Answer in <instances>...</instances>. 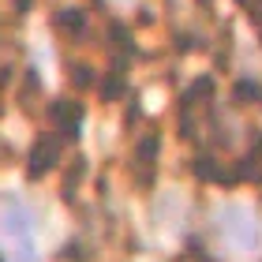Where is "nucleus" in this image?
<instances>
[{
    "instance_id": "f257e3e1",
    "label": "nucleus",
    "mask_w": 262,
    "mask_h": 262,
    "mask_svg": "<svg viewBox=\"0 0 262 262\" xmlns=\"http://www.w3.org/2000/svg\"><path fill=\"white\" fill-rule=\"evenodd\" d=\"M0 232L11 244V258L15 262H34V217L19 199H8L0 210Z\"/></svg>"
},
{
    "instance_id": "f03ea898",
    "label": "nucleus",
    "mask_w": 262,
    "mask_h": 262,
    "mask_svg": "<svg viewBox=\"0 0 262 262\" xmlns=\"http://www.w3.org/2000/svg\"><path fill=\"white\" fill-rule=\"evenodd\" d=\"M217 225H221L225 240H229L240 255L262 251V225H258V217L247 206H225L217 213Z\"/></svg>"
},
{
    "instance_id": "7ed1b4c3",
    "label": "nucleus",
    "mask_w": 262,
    "mask_h": 262,
    "mask_svg": "<svg viewBox=\"0 0 262 262\" xmlns=\"http://www.w3.org/2000/svg\"><path fill=\"white\" fill-rule=\"evenodd\" d=\"M49 116H53V127H56V139H60V142L79 139V124H82V105L79 101H68V98L53 101Z\"/></svg>"
},
{
    "instance_id": "20e7f679",
    "label": "nucleus",
    "mask_w": 262,
    "mask_h": 262,
    "mask_svg": "<svg viewBox=\"0 0 262 262\" xmlns=\"http://www.w3.org/2000/svg\"><path fill=\"white\" fill-rule=\"evenodd\" d=\"M56 158H60V139H53V135H41L38 142H34V150H30V165H27V176L30 180H38L41 172H49Z\"/></svg>"
},
{
    "instance_id": "39448f33",
    "label": "nucleus",
    "mask_w": 262,
    "mask_h": 262,
    "mask_svg": "<svg viewBox=\"0 0 262 262\" xmlns=\"http://www.w3.org/2000/svg\"><path fill=\"white\" fill-rule=\"evenodd\" d=\"M82 23H86V19H82V11L75 8V11H64V15H56V27H64V30H82Z\"/></svg>"
},
{
    "instance_id": "423d86ee",
    "label": "nucleus",
    "mask_w": 262,
    "mask_h": 262,
    "mask_svg": "<svg viewBox=\"0 0 262 262\" xmlns=\"http://www.w3.org/2000/svg\"><path fill=\"white\" fill-rule=\"evenodd\" d=\"M202 4H210V0H202Z\"/></svg>"
},
{
    "instance_id": "0eeeda50",
    "label": "nucleus",
    "mask_w": 262,
    "mask_h": 262,
    "mask_svg": "<svg viewBox=\"0 0 262 262\" xmlns=\"http://www.w3.org/2000/svg\"><path fill=\"white\" fill-rule=\"evenodd\" d=\"M240 4H244V0H240Z\"/></svg>"
}]
</instances>
